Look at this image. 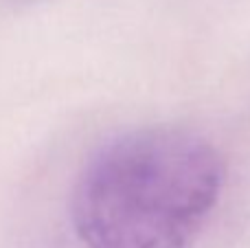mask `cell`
Returning a JSON list of instances; mask_svg holds the SVG:
<instances>
[{"instance_id":"cell-1","label":"cell","mask_w":250,"mask_h":248,"mask_svg":"<svg viewBox=\"0 0 250 248\" xmlns=\"http://www.w3.org/2000/svg\"><path fill=\"white\" fill-rule=\"evenodd\" d=\"M222 183L224 165L208 141L178 127H145L88 163L73 220L88 248H189Z\"/></svg>"}]
</instances>
